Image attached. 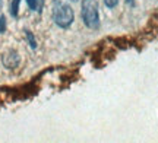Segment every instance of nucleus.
<instances>
[{
    "label": "nucleus",
    "mask_w": 158,
    "mask_h": 143,
    "mask_svg": "<svg viewBox=\"0 0 158 143\" xmlns=\"http://www.w3.org/2000/svg\"><path fill=\"white\" fill-rule=\"evenodd\" d=\"M81 16L85 26L89 29L100 28V12L97 0H82L81 5Z\"/></svg>",
    "instance_id": "f257e3e1"
},
{
    "label": "nucleus",
    "mask_w": 158,
    "mask_h": 143,
    "mask_svg": "<svg viewBox=\"0 0 158 143\" xmlns=\"http://www.w3.org/2000/svg\"><path fill=\"white\" fill-rule=\"evenodd\" d=\"M53 21L59 28H69L75 21V12L72 6L68 3L56 2L53 6Z\"/></svg>",
    "instance_id": "f03ea898"
},
{
    "label": "nucleus",
    "mask_w": 158,
    "mask_h": 143,
    "mask_svg": "<svg viewBox=\"0 0 158 143\" xmlns=\"http://www.w3.org/2000/svg\"><path fill=\"white\" fill-rule=\"evenodd\" d=\"M2 62L5 64L6 69H16L18 66H19V62H21V58H19V54H18L15 50H9L7 53L3 54V57H2Z\"/></svg>",
    "instance_id": "7ed1b4c3"
},
{
    "label": "nucleus",
    "mask_w": 158,
    "mask_h": 143,
    "mask_svg": "<svg viewBox=\"0 0 158 143\" xmlns=\"http://www.w3.org/2000/svg\"><path fill=\"white\" fill-rule=\"evenodd\" d=\"M27 5L29 6L31 10H41L44 2H43V0H27Z\"/></svg>",
    "instance_id": "20e7f679"
},
{
    "label": "nucleus",
    "mask_w": 158,
    "mask_h": 143,
    "mask_svg": "<svg viewBox=\"0 0 158 143\" xmlns=\"http://www.w3.org/2000/svg\"><path fill=\"white\" fill-rule=\"evenodd\" d=\"M19 5H21V0H12V3H10V15L13 18H18V13H19Z\"/></svg>",
    "instance_id": "39448f33"
},
{
    "label": "nucleus",
    "mask_w": 158,
    "mask_h": 143,
    "mask_svg": "<svg viewBox=\"0 0 158 143\" xmlns=\"http://www.w3.org/2000/svg\"><path fill=\"white\" fill-rule=\"evenodd\" d=\"M25 34H27V38H28V42H29V46H31V48H37V42H35V38H34V35L31 34V31H25Z\"/></svg>",
    "instance_id": "423d86ee"
},
{
    "label": "nucleus",
    "mask_w": 158,
    "mask_h": 143,
    "mask_svg": "<svg viewBox=\"0 0 158 143\" xmlns=\"http://www.w3.org/2000/svg\"><path fill=\"white\" fill-rule=\"evenodd\" d=\"M5 31H6V18L2 15L0 16V35L3 34Z\"/></svg>",
    "instance_id": "0eeeda50"
},
{
    "label": "nucleus",
    "mask_w": 158,
    "mask_h": 143,
    "mask_svg": "<svg viewBox=\"0 0 158 143\" xmlns=\"http://www.w3.org/2000/svg\"><path fill=\"white\" fill-rule=\"evenodd\" d=\"M104 5L110 7V9H113V7H116L118 5V0H104Z\"/></svg>",
    "instance_id": "6e6552de"
},
{
    "label": "nucleus",
    "mask_w": 158,
    "mask_h": 143,
    "mask_svg": "<svg viewBox=\"0 0 158 143\" xmlns=\"http://www.w3.org/2000/svg\"><path fill=\"white\" fill-rule=\"evenodd\" d=\"M126 2H127L129 5H133V2H135V0H126Z\"/></svg>",
    "instance_id": "1a4fd4ad"
},
{
    "label": "nucleus",
    "mask_w": 158,
    "mask_h": 143,
    "mask_svg": "<svg viewBox=\"0 0 158 143\" xmlns=\"http://www.w3.org/2000/svg\"><path fill=\"white\" fill-rule=\"evenodd\" d=\"M3 7V0H0V9Z\"/></svg>",
    "instance_id": "9d476101"
},
{
    "label": "nucleus",
    "mask_w": 158,
    "mask_h": 143,
    "mask_svg": "<svg viewBox=\"0 0 158 143\" xmlns=\"http://www.w3.org/2000/svg\"><path fill=\"white\" fill-rule=\"evenodd\" d=\"M72 2H78V0H72Z\"/></svg>",
    "instance_id": "9b49d317"
}]
</instances>
